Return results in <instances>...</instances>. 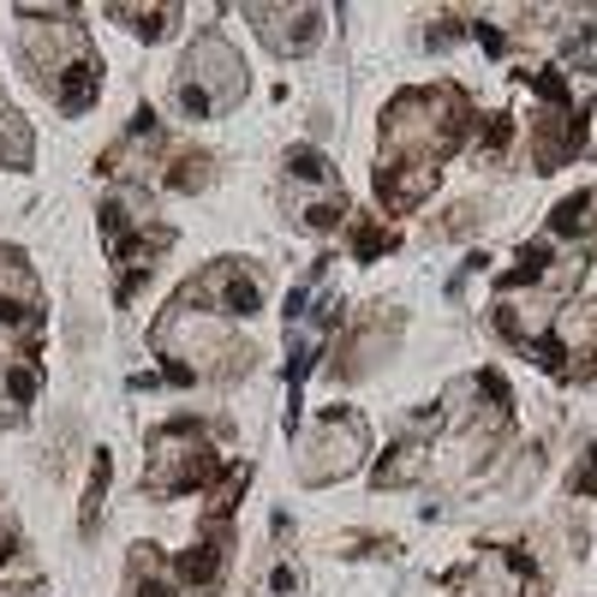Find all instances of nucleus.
I'll return each instance as SVG.
<instances>
[{"label": "nucleus", "instance_id": "nucleus-15", "mask_svg": "<svg viewBox=\"0 0 597 597\" xmlns=\"http://www.w3.org/2000/svg\"><path fill=\"white\" fill-rule=\"evenodd\" d=\"M275 591H281V597L299 591V574H294V567H275Z\"/></svg>", "mask_w": 597, "mask_h": 597}, {"label": "nucleus", "instance_id": "nucleus-5", "mask_svg": "<svg viewBox=\"0 0 597 597\" xmlns=\"http://www.w3.org/2000/svg\"><path fill=\"white\" fill-rule=\"evenodd\" d=\"M215 305H222L227 317H257V311H264V287H257V275L227 264L222 269V299H215Z\"/></svg>", "mask_w": 597, "mask_h": 597}, {"label": "nucleus", "instance_id": "nucleus-7", "mask_svg": "<svg viewBox=\"0 0 597 597\" xmlns=\"http://www.w3.org/2000/svg\"><path fill=\"white\" fill-rule=\"evenodd\" d=\"M287 173L305 180V185H323V192H341V180H334V168H329L323 150H287Z\"/></svg>", "mask_w": 597, "mask_h": 597}, {"label": "nucleus", "instance_id": "nucleus-8", "mask_svg": "<svg viewBox=\"0 0 597 597\" xmlns=\"http://www.w3.org/2000/svg\"><path fill=\"white\" fill-rule=\"evenodd\" d=\"M114 19H126L143 42H156V36H168V24H173V7H108Z\"/></svg>", "mask_w": 597, "mask_h": 597}, {"label": "nucleus", "instance_id": "nucleus-12", "mask_svg": "<svg viewBox=\"0 0 597 597\" xmlns=\"http://www.w3.org/2000/svg\"><path fill=\"white\" fill-rule=\"evenodd\" d=\"M383 252H395V233L388 227H359V264H371V257H383Z\"/></svg>", "mask_w": 597, "mask_h": 597}, {"label": "nucleus", "instance_id": "nucleus-3", "mask_svg": "<svg viewBox=\"0 0 597 597\" xmlns=\"http://www.w3.org/2000/svg\"><path fill=\"white\" fill-rule=\"evenodd\" d=\"M180 84H198L215 108H233V102L245 96V66H239V54H233L222 36H203L198 49L185 54V78Z\"/></svg>", "mask_w": 597, "mask_h": 597}, {"label": "nucleus", "instance_id": "nucleus-4", "mask_svg": "<svg viewBox=\"0 0 597 597\" xmlns=\"http://www.w3.org/2000/svg\"><path fill=\"white\" fill-rule=\"evenodd\" d=\"M252 19H257V36H264L275 54H311L317 49V19H323V12H311V7H257Z\"/></svg>", "mask_w": 597, "mask_h": 597}, {"label": "nucleus", "instance_id": "nucleus-6", "mask_svg": "<svg viewBox=\"0 0 597 597\" xmlns=\"http://www.w3.org/2000/svg\"><path fill=\"white\" fill-rule=\"evenodd\" d=\"M418 472H425V443L413 436V443L388 448V460L376 466V484H383V490H388V484H413Z\"/></svg>", "mask_w": 597, "mask_h": 597}, {"label": "nucleus", "instance_id": "nucleus-13", "mask_svg": "<svg viewBox=\"0 0 597 597\" xmlns=\"http://www.w3.org/2000/svg\"><path fill=\"white\" fill-rule=\"evenodd\" d=\"M508 132H514V126H508V114H490V120H484V150L497 156L502 143H508Z\"/></svg>", "mask_w": 597, "mask_h": 597}, {"label": "nucleus", "instance_id": "nucleus-11", "mask_svg": "<svg viewBox=\"0 0 597 597\" xmlns=\"http://www.w3.org/2000/svg\"><path fill=\"white\" fill-rule=\"evenodd\" d=\"M591 203H597V198H586V192H579V198H567L562 210L550 215V239H574V233L591 222Z\"/></svg>", "mask_w": 597, "mask_h": 597}, {"label": "nucleus", "instance_id": "nucleus-2", "mask_svg": "<svg viewBox=\"0 0 597 597\" xmlns=\"http://www.w3.org/2000/svg\"><path fill=\"white\" fill-rule=\"evenodd\" d=\"M365 455V425H359L353 413H323V425H317V443H311V460L299 466L305 484H334V478H347Z\"/></svg>", "mask_w": 597, "mask_h": 597}, {"label": "nucleus", "instance_id": "nucleus-1", "mask_svg": "<svg viewBox=\"0 0 597 597\" xmlns=\"http://www.w3.org/2000/svg\"><path fill=\"white\" fill-rule=\"evenodd\" d=\"M215 448L198 436V418H173L150 436V472H143V484L156 490V497H192L215 478Z\"/></svg>", "mask_w": 597, "mask_h": 597}, {"label": "nucleus", "instance_id": "nucleus-9", "mask_svg": "<svg viewBox=\"0 0 597 597\" xmlns=\"http://www.w3.org/2000/svg\"><path fill=\"white\" fill-rule=\"evenodd\" d=\"M108 478H114V460L96 455L90 490H84V537H96V526H102V497H108Z\"/></svg>", "mask_w": 597, "mask_h": 597}, {"label": "nucleus", "instance_id": "nucleus-16", "mask_svg": "<svg viewBox=\"0 0 597 597\" xmlns=\"http://www.w3.org/2000/svg\"><path fill=\"white\" fill-rule=\"evenodd\" d=\"M12 544H19V537H12V526H0V562L12 556Z\"/></svg>", "mask_w": 597, "mask_h": 597}, {"label": "nucleus", "instance_id": "nucleus-10", "mask_svg": "<svg viewBox=\"0 0 597 597\" xmlns=\"http://www.w3.org/2000/svg\"><path fill=\"white\" fill-rule=\"evenodd\" d=\"M215 574H222V550H215V544H198V550H185V556H180L185 586H210Z\"/></svg>", "mask_w": 597, "mask_h": 597}, {"label": "nucleus", "instance_id": "nucleus-14", "mask_svg": "<svg viewBox=\"0 0 597 597\" xmlns=\"http://www.w3.org/2000/svg\"><path fill=\"white\" fill-rule=\"evenodd\" d=\"M574 490L579 497H597V448H591V460L579 466V478H574Z\"/></svg>", "mask_w": 597, "mask_h": 597}]
</instances>
